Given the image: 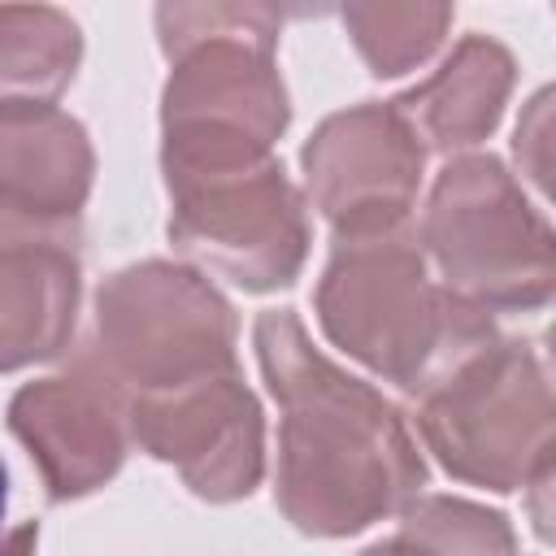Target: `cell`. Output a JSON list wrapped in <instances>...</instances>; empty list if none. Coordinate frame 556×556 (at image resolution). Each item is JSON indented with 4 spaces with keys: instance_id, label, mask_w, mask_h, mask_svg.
<instances>
[{
    "instance_id": "obj_1",
    "label": "cell",
    "mask_w": 556,
    "mask_h": 556,
    "mask_svg": "<svg viewBox=\"0 0 556 556\" xmlns=\"http://www.w3.org/2000/svg\"><path fill=\"white\" fill-rule=\"evenodd\" d=\"M256 356L278 426V508L304 534H356L400 513L426 482L421 452L395 404L330 365L291 308L256 317Z\"/></svg>"
},
{
    "instance_id": "obj_2",
    "label": "cell",
    "mask_w": 556,
    "mask_h": 556,
    "mask_svg": "<svg viewBox=\"0 0 556 556\" xmlns=\"http://www.w3.org/2000/svg\"><path fill=\"white\" fill-rule=\"evenodd\" d=\"M317 317L348 356L413 395H426L495 343L482 308L447 282H430L408 226L334 235V256L317 287Z\"/></svg>"
},
{
    "instance_id": "obj_3",
    "label": "cell",
    "mask_w": 556,
    "mask_h": 556,
    "mask_svg": "<svg viewBox=\"0 0 556 556\" xmlns=\"http://www.w3.org/2000/svg\"><path fill=\"white\" fill-rule=\"evenodd\" d=\"M169 239L222 278L287 287L308 252V217L269 143L226 126H165Z\"/></svg>"
},
{
    "instance_id": "obj_4",
    "label": "cell",
    "mask_w": 556,
    "mask_h": 556,
    "mask_svg": "<svg viewBox=\"0 0 556 556\" xmlns=\"http://www.w3.org/2000/svg\"><path fill=\"white\" fill-rule=\"evenodd\" d=\"M87 361L126 404L178 395L239 374L235 313L195 269L143 261L100 287Z\"/></svg>"
},
{
    "instance_id": "obj_5",
    "label": "cell",
    "mask_w": 556,
    "mask_h": 556,
    "mask_svg": "<svg viewBox=\"0 0 556 556\" xmlns=\"http://www.w3.org/2000/svg\"><path fill=\"white\" fill-rule=\"evenodd\" d=\"M421 243L443 282L482 313L539 308L556 295V226L495 156H456L434 178Z\"/></svg>"
},
{
    "instance_id": "obj_6",
    "label": "cell",
    "mask_w": 556,
    "mask_h": 556,
    "mask_svg": "<svg viewBox=\"0 0 556 556\" xmlns=\"http://www.w3.org/2000/svg\"><path fill=\"white\" fill-rule=\"evenodd\" d=\"M426 447L460 482L517 491L556 469V387L526 343H491L421 395Z\"/></svg>"
},
{
    "instance_id": "obj_7",
    "label": "cell",
    "mask_w": 556,
    "mask_h": 556,
    "mask_svg": "<svg viewBox=\"0 0 556 556\" xmlns=\"http://www.w3.org/2000/svg\"><path fill=\"white\" fill-rule=\"evenodd\" d=\"M426 143L395 104H356L317 126L304 143L313 204L334 235H369L408 226Z\"/></svg>"
},
{
    "instance_id": "obj_8",
    "label": "cell",
    "mask_w": 556,
    "mask_h": 556,
    "mask_svg": "<svg viewBox=\"0 0 556 556\" xmlns=\"http://www.w3.org/2000/svg\"><path fill=\"white\" fill-rule=\"evenodd\" d=\"M126 413L130 439L156 460H169L195 495L239 500L261 482L265 426L239 374L178 395L135 400Z\"/></svg>"
},
{
    "instance_id": "obj_9",
    "label": "cell",
    "mask_w": 556,
    "mask_h": 556,
    "mask_svg": "<svg viewBox=\"0 0 556 556\" xmlns=\"http://www.w3.org/2000/svg\"><path fill=\"white\" fill-rule=\"evenodd\" d=\"M9 430L30 447L52 500L104 486L130 443V413L117 387L83 356L74 374L30 382L9 404Z\"/></svg>"
},
{
    "instance_id": "obj_10",
    "label": "cell",
    "mask_w": 556,
    "mask_h": 556,
    "mask_svg": "<svg viewBox=\"0 0 556 556\" xmlns=\"http://www.w3.org/2000/svg\"><path fill=\"white\" fill-rule=\"evenodd\" d=\"M4 230H74L91 191L87 130L43 100H4Z\"/></svg>"
},
{
    "instance_id": "obj_11",
    "label": "cell",
    "mask_w": 556,
    "mask_h": 556,
    "mask_svg": "<svg viewBox=\"0 0 556 556\" xmlns=\"http://www.w3.org/2000/svg\"><path fill=\"white\" fill-rule=\"evenodd\" d=\"M4 369L65 348L78 308L74 230H4Z\"/></svg>"
},
{
    "instance_id": "obj_12",
    "label": "cell",
    "mask_w": 556,
    "mask_h": 556,
    "mask_svg": "<svg viewBox=\"0 0 556 556\" xmlns=\"http://www.w3.org/2000/svg\"><path fill=\"white\" fill-rule=\"evenodd\" d=\"M508 91H513L508 48L486 35H469L421 87L404 91L391 104L408 117V126L426 148L456 152L482 143L495 130Z\"/></svg>"
},
{
    "instance_id": "obj_13",
    "label": "cell",
    "mask_w": 556,
    "mask_h": 556,
    "mask_svg": "<svg viewBox=\"0 0 556 556\" xmlns=\"http://www.w3.org/2000/svg\"><path fill=\"white\" fill-rule=\"evenodd\" d=\"M0 35H4V87L9 100H43L56 96L78 65L83 39L78 26L56 13V9H22L4 4L0 9Z\"/></svg>"
},
{
    "instance_id": "obj_14",
    "label": "cell",
    "mask_w": 556,
    "mask_h": 556,
    "mask_svg": "<svg viewBox=\"0 0 556 556\" xmlns=\"http://www.w3.org/2000/svg\"><path fill=\"white\" fill-rule=\"evenodd\" d=\"M343 26L378 78L417 70L452 26L447 4H348Z\"/></svg>"
},
{
    "instance_id": "obj_15",
    "label": "cell",
    "mask_w": 556,
    "mask_h": 556,
    "mask_svg": "<svg viewBox=\"0 0 556 556\" xmlns=\"http://www.w3.org/2000/svg\"><path fill=\"white\" fill-rule=\"evenodd\" d=\"M400 526L434 556H517L508 521L469 500L417 495L400 508Z\"/></svg>"
},
{
    "instance_id": "obj_16",
    "label": "cell",
    "mask_w": 556,
    "mask_h": 556,
    "mask_svg": "<svg viewBox=\"0 0 556 556\" xmlns=\"http://www.w3.org/2000/svg\"><path fill=\"white\" fill-rule=\"evenodd\" d=\"M513 148H517L521 169H526V174L547 191V200L556 204V83L543 87V91L526 104V113H521V122H517Z\"/></svg>"
},
{
    "instance_id": "obj_17",
    "label": "cell",
    "mask_w": 556,
    "mask_h": 556,
    "mask_svg": "<svg viewBox=\"0 0 556 556\" xmlns=\"http://www.w3.org/2000/svg\"><path fill=\"white\" fill-rule=\"evenodd\" d=\"M530 517H534L539 539L556 543V469L530 486Z\"/></svg>"
},
{
    "instance_id": "obj_18",
    "label": "cell",
    "mask_w": 556,
    "mask_h": 556,
    "mask_svg": "<svg viewBox=\"0 0 556 556\" xmlns=\"http://www.w3.org/2000/svg\"><path fill=\"white\" fill-rule=\"evenodd\" d=\"M365 556H434L430 547H421L417 539H408V534H400V539H387V543H378V547H369Z\"/></svg>"
},
{
    "instance_id": "obj_19",
    "label": "cell",
    "mask_w": 556,
    "mask_h": 556,
    "mask_svg": "<svg viewBox=\"0 0 556 556\" xmlns=\"http://www.w3.org/2000/svg\"><path fill=\"white\" fill-rule=\"evenodd\" d=\"M547 348H552V361H556V321H552V330H547Z\"/></svg>"
}]
</instances>
